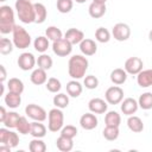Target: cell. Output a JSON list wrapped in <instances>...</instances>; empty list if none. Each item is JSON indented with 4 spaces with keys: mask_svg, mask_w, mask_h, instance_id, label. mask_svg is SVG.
<instances>
[{
    "mask_svg": "<svg viewBox=\"0 0 152 152\" xmlns=\"http://www.w3.org/2000/svg\"><path fill=\"white\" fill-rule=\"evenodd\" d=\"M14 6H15L18 18L21 23H24V24L34 23V20H36L34 4H32L28 0H17Z\"/></svg>",
    "mask_w": 152,
    "mask_h": 152,
    "instance_id": "cell-2",
    "label": "cell"
},
{
    "mask_svg": "<svg viewBox=\"0 0 152 152\" xmlns=\"http://www.w3.org/2000/svg\"><path fill=\"white\" fill-rule=\"evenodd\" d=\"M77 128L72 125H66V126H63V128L61 129V135H64L66 138H71L74 139L76 135H77Z\"/></svg>",
    "mask_w": 152,
    "mask_h": 152,
    "instance_id": "cell-42",
    "label": "cell"
},
{
    "mask_svg": "<svg viewBox=\"0 0 152 152\" xmlns=\"http://www.w3.org/2000/svg\"><path fill=\"white\" fill-rule=\"evenodd\" d=\"M13 42L8 38H1L0 40V53L1 55H10L13 51Z\"/></svg>",
    "mask_w": 152,
    "mask_h": 152,
    "instance_id": "cell-41",
    "label": "cell"
},
{
    "mask_svg": "<svg viewBox=\"0 0 152 152\" xmlns=\"http://www.w3.org/2000/svg\"><path fill=\"white\" fill-rule=\"evenodd\" d=\"M0 71H1V75H0V81H1V83H4L5 82V80H6V69H5V66L1 64L0 65Z\"/></svg>",
    "mask_w": 152,
    "mask_h": 152,
    "instance_id": "cell-46",
    "label": "cell"
},
{
    "mask_svg": "<svg viewBox=\"0 0 152 152\" xmlns=\"http://www.w3.org/2000/svg\"><path fill=\"white\" fill-rule=\"evenodd\" d=\"M127 126L134 133H140V132L144 131L142 120L139 116H135V115H129L128 116V119H127Z\"/></svg>",
    "mask_w": 152,
    "mask_h": 152,
    "instance_id": "cell-21",
    "label": "cell"
},
{
    "mask_svg": "<svg viewBox=\"0 0 152 152\" xmlns=\"http://www.w3.org/2000/svg\"><path fill=\"white\" fill-rule=\"evenodd\" d=\"M13 44L15 48L18 49H26L30 46L31 44V36L28 34V32L19 25H15L14 30H13Z\"/></svg>",
    "mask_w": 152,
    "mask_h": 152,
    "instance_id": "cell-5",
    "label": "cell"
},
{
    "mask_svg": "<svg viewBox=\"0 0 152 152\" xmlns=\"http://www.w3.org/2000/svg\"><path fill=\"white\" fill-rule=\"evenodd\" d=\"M64 38L68 39L72 45H76V44H80V43L84 39V33H83V31H81V30H78V28L71 27V28H69V30L65 32Z\"/></svg>",
    "mask_w": 152,
    "mask_h": 152,
    "instance_id": "cell-17",
    "label": "cell"
},
{
    "mask_svg": "<svg viewBox=\"0 0 152 152\" xmlns=\"http://www.w3.org/2000/svg\"><path fill=\"white\" fill-rule=\"evenodd\" d=\"M88 108L94 114H103L107 112L108 104H107V101L100 97H94L88 102Z\"/></svg>",
    "mask_w": 152,
    "mask_h": 152,
    "instance_id": "cell-12",
    "label": "cell"
},
{
    "mask_svg": "<svg viewBox=\"0 0 152 152\" xmlns=\"http://www.w3.org/2000/svg\"><path fill=\"white\" fill-rule=\"evenodd\" d=\"M28 150L31 152H45L46 151V145L42 140V138H34L30 141Z\"/></svg>",
    "mask_w": 152,
    "mask_h": 152,
    "instance_id": "cell-33",
    "label": "cell"
},
{
    "mask_svg": "<svg viewBox=\"0 0 152 152\" xmlns=\"http://www.w3.org/2000/svg\"><path fill=\"white\" fill-rule=\"evenodd\" d=\"M112 34L118 42H125L131 36V28L125 23H118L112 28Z\"/></svg>",
    "mask_w": 152,
    "mask_h": 152,
    "instance_id": "cell-9",
    "label": "cell"
},
{
    "mask_svg": "<svg viewBox=\"0 0 152 152\" xmlns=\"http://www.w3.org/2000/svg\"><path fill=\"white\" fill-rule=\"evenodd\" d=\"M52 101H53L55 107L61 108V109L66 108L68 104H69V95L63 94V93H58L57 95L53 96V100Z\"/></svg>",
    "mask_w": 152,
    "mask_h": 152,
    "instance_id": "cell-34",
    "label": "cell"
},
{
    "mask_svg": "<svg viewBox=\"0 0 152 152\" xmlns=\"http://www.w3.org/2000/svg\"><path fill=\"white\" fill-rule=\"evenodd\" d=\"M17 129L20 134H28L30 131H31V122L27 121V119L25 116H20L19 121H18V125H17Z\"/></svg>",
    "mask_w": 152,
    "mask_h": 152,
    "instance_id": "cell-38",
    "label": "cell"
},
{
    "mask_svg": "<svg viewBox=\"0 0 152 152\" xmlns=\"http://www.w3.org/2000/svg\"><path fill=\"white\" fill-rule=\"evenodd\" d=\"M36 63H37V59L34 58V56L31 52H23L18 57V66L24 71L32 70L34 68Z\"/></svg>",
    "mask_w": 152,
    "mask_h": 152,
    "instance_id": "cell-11",
    "label": "cell"
},
{
    "mask_svg": "<svg viewBox=\"0 0 152 152\" xmlns=\"http://www.w3.org/2000/svg\"><path fill=\"white\" fill-rule=\"evenodd\" d=\"M142 66H144V62H142L141 58H139V57H129V58L126 59L124 69L129 75H138L142 70Z\"/></svg>",
    "mask_w": 152,
    "mask_h": 152,
    "instance_id": "cell-10",
    "label": "cell"
},
{
    "mask_svg": "<svg viewBox=\"0 0 152 152\" xmlns=\"http://www.w3.org/2000/svg\"><path fill=\"white\" fill-rule=\"evenodd\" d=\"M0 1H1V2H5V1H6V0H0Z\"/></svg>",
    "mask_w": 152,
    "mask_h": 152,
    "instance_id": "cell-52",
    "label": "cell"
},
{
    "mask_svg": "<svg viewBox=\"0 0 152 152\" xmlns=\"http://www.w3.org/2000/svg\"><path fill=\"white\" fill-rule=\"evenodd\" d=\"M56 146L62 152H69L74 147V141L71 138H66L64 135H59L56 140Z\"/></svg>",
    "mask_w": 152,
    "mask_h": 152,
    "instance_id": "cell-25",
    "label": "cell"
},
{
    "mask_svg": "<svg viewBox=\"0 0 152 152\" xmlns=\"http://www.w3.org/2000/svg\"><path fill=\"white\" fill-rule=\"evenodd\" d=\"M93 1H95V2H100V4H106L107 0H93Z\"/></svg>",
    "mask_w": 152,
    "mask_h": 152,
    "instance_id": "cell-49",
    "label": "cell"
},
{
    "mask_svg": "<svg viewBox=\"0 0 152 152\" xmlns=\"http://www.w3.org/2000/svg\"><path fill=\"white\" fill-rule=\"evenodd\" d=\"M19 144V135L15 133V132H10V137H8V140H7V145L11 146L12 148L17 147Z\"/></svg>",
    "mask_w": 152,
    "mask_h": 152,
    "instance_id": "cell-44",
    "label": "cell"
},
{
    "mask_svg": "<svg viewBox=\"0 0 152 152\" xmlns=\"http://www.w3.org/2000/svg\"><path fill=\"white\" fill-rule=\"evenodd\" d=\"M14 27L15 24L13 10L7 5H2L0 7V32L2 34H7L10 32H13Z\"/></svg>",
    "mask_w": 152,
    "mask_h": 152,
    "instance_id": "cell-3",
    "label": "cell"
},
{
    "mask_svg": "<svg viewBox=\"0 0 152 152\" xmlns=\"http://www.w3.org/2000/svg\"><path fill=\"white\" fill-rule=\"evenodd\" d=\"M95 39L100 43H108L110 39V32L104 27H99L95 31Z\"/></svg>",
    "mask_w": 152,
    "mask_h": 152,
    "instance_id": "cell-37",
    "label": "cell"
},
{
    "mask_svg": "<svg viewBox=\"0 0 152 152\" xmlns=\"http://www.w3.org/2000/svg\"><path fill=\"white\" fill-rule=\"evenodd\" d=\"M30 134L33 138H44L46 135V127L42 121H33L31 122V131Z\"/></svg>",
    "mask_w": 152,
    "mask_h": 152,
    "instance_id": "cell-24",
    "label": "cell"
},
{
    "mask_svg": "<svg viewBox=\"0 0 152 152\" xmlns=\"http://www.w3.org/2000/svg\"><path fill=\"white\" fill-rule=\"evenodd\" d=\"M34 13H36V20L34 23L37 24H43L48 17V11L46 7L40 4V2H36L34 4Z\"/></svg>",
    "mask_w": 152,
    "mask_h": 152,
    "instance_id": "cell-26",
    "label": "cell"
},
{
    "mask_svg": "<svg viewBox=\"0 0 152 152\" xmlns=\"http://www.w3.org/2000/svg\"><path fill=\"white\" fill-rule=\"evenodd\" d=\"M30 78H31V82H32L33 84H36V86L44 84V83H46V81H48L46 70H44V69H42V68H37V69H34V70L32 71Z\"/></svg>",
    "mask_w": 152,
    "mask_h": 152,
    "instance_id": "cell-19",
    "label": "cell"
},
{
    "mask_svg": "<svg viewBox=\"0 0 152 152\" xmlns=\"http://www.w3.org/2000/svg\"><path fill=\"white\" fill-rule=\"evenodd\" d=\"M28 1H32V0H28Z\"/></svg>",
    "mask_w": 152,
    "mask_h": 152,
    "instance_id": "cell-53",
    "label": "cell"
},
{
    "mask_svg": "<svg viewBox=\"0 0 152 152\" xmlns=\"http://www.w3.org/2000/svg\"><path fill=\"white\" fill-rule=\"evenodd\" d=\"M74 1H76L77 4H83V2H86L87 0H74Z\"/></svg>",
    "mask_w": 152,
    "mask_h": 152,
    "instance_id": "cell-51",
    "label": "cell"
},
{
    "mask_svg": "<svg viewBox=\"0 0 152 152\" xmlns=\"http://www.w3.org/2000/svg\"><path fill=\"white\" fill-rule=\"evenodd\" d=\"M45 36H46L50 40L55 42V40L61 39L62 36H63V33H62V31H61L58 27H56V26H49V27L45 30Z\"/></svg>",
    "mask_w": 152,
    "mask_h": 152,
    "instance_id": "cell-36",
    "label": "cell"
},
{
    "mask_svg": "<svg viewBox=\"0 0 152 152\" xmlns=\"http://www.w3.org/2000/svg\"><path fill=\"white\" fill-rule=\"evenodd\" d=\"M89 62L88 59L82 55H75L70 57L68 63V72L69 76L72 80H80L86 75V71L88 70Z\"/></svg>",
    "mask_w": 152,
    "mask_h": 152,
    "instance_id": "cell-1",
    "label": "cell"
},
{
    "mask_svg": "<svg viewBox=\"0 0 152 152\" xmlns=\"http://www.w3.org/2000/svg\"><path fill=\"white\" fill-rule=\"evenodd\" d=\"M19 119H20V115L18 113H15V112H8L7 115H6V119H5V121L2 124L7 128H17V125H18Z\"/></svg>",
    "mask_w": 152,
    "mask_h": 152,
    "instance_id": "cell-32",
    "label": "cell"
},
{
    "mask_svg": "<svg viewBox=\"0 0 152 152\" xmlns=\"http://www.w3.org/2000/svg\"><path fill=\"white\" fill-rule=\"evenodd\" d=\"M138 104H139V107H140L141 109H144V110L152 109V93H151V91L142 93V94L139 96Z\"/></svg>",
    "mask_w": 152,
    "mask_h": 152,
    "instance_id": "cell-28",
    "label": "cell"
},
{
    "mask_svg": "<svg viewBox=\"0 0 152 152\" xmlns=\"http://www.w3.org/2000/svg\"><path fill=\"white\" fill-rule=\"evenodd\" d=\"M104 124L106 126H116L119 127L121 124V116L115 110H109L104 116Z\"/></svg>",
    "mask_w": 152,
    "mask_h": 152,
    "instance_id": "cell-27",
    "label": "cell"
},
{
    "mask_svg": "<svg viewBox=\"0 0 152 152\" xmlns=\"http://www.w3.org/2000/svg\"><path fill=\"white\" fill-rule=\"evenodd\" d=\"M88 12L91 18L99 19V18L103 17L106 13V4H100V2L93 1L88 7Z\"/></svg>",
    "mask_w": 152,
    "mask_h": 152,
    "instance_id": "cell-18",
    "label": "cell"
},
{
    "mask_svg": "<svg viewBox=\"0 0 152 152\" xmlns=\"http://www.w3.org/2000/svg\"><path fill=\"white\" fill-rule=\"evenodd\" d=\"M127 80V72L125 69H121V68H116L114 69L112 72H110V81L116 84V86H120V84H124Z\"/></svg>",
    "mask_w": 152,
    "mask_h": 152,
    "instance_id": "cell-20",
    "label": "cell"
},
{
    "mask_svg": "<svg viewBox=\"0 0 152 152\" xmlns=\"http://www.w3.org/2000/svg\"><path fill=\"white\" fill-rule=\"evenodd\" d=\"M82 84L76 80H71L66 83V93L71 97H78L82 94Z\"/></svg>",
    "mask_w": 152,
    "mask_h": 152,
    "instance_id": "cell-22",
    "label": "cell"
},
{
    "mask_svg": "<svg viewBox=\"0 0 152 152\" xmlns=\"http://www.w3.org/2000/svg\"><path fill=\"white\" fill-rule=\"evenodd\" d=\"M97 118L94 113H86L80 118V125L86 131H91L97 126Z\"/></svg>",
    "mask_w": 152,
    "mask_h": 152,
    "instance_id": "cell-13",
    "label": "cell"
},
{
    "mask_svg": "<svg viewBox=\"0 0 152 152\" xmlns=\"http://www.w3.org/2000/svg\"><path fill=\"white\" fill-rule=\"evenodd\" d=\"M119 127L116 126H106L102 134H103V138L108 141H114L119 138Z\"/></svg>",
    "mask_w": 152,
    "mask_h": 152,
    "instance_id": "cell-31",
    "label": "cell"
},
{
    "mask_svg": "<svg viewBox=\"0 0 152 152\" xmlns=\"http://www.w3.org/2000/svg\"><path fill=\"white\" fill-rule=\"evenodd\" d=\"M56 6L61 13H69L72 10L74 0H57Z\"/></svg>",
    "mask_w": 152,
    "mask_h": 152,
    "instance_id": "cell-40",
    "label": "cell"
},
{
    "mask_svg": "<svg viewBox=\"0 0 152 152\" xmlns=\"http://www.w3.org/2000/svg\"><path fill=\"white\" fill-rule=\"evenodd\" d=\"M52 58L46 55V53H42L38 59H37V64H38V68H42L44 70H50L51 66H52Z\"/></svg>",
    "mask_w": 152,
    "mask_h": 152,
    "instance_id": "cell-35",
    "label": "cell"
},
{
    "mask_svg": "<svg viewBox=\"0 0 152 152\" xmlns=\"http://www.w3.org/2000/svg\"><path fill=\"white\" fill-rule=\"evenodd\" d=\"M48 128L50 132H58L64 125V114L61 108H52L48 114Z\"/></svg>",
    "mask_w": 152,
    "mask_h": 152,
    "instance_id": "cell-4",
    "label": "cell"
},
{
    "mask_svg": "<svg viewBox=\"0 0 152 152\" xmlns=\"http://www.w3.org/2000/svg\"><path fill=\"white\" fill-rule=\"evenodd\" d=\"M104 97H106L107 103H109V104H119L124 100V90L119 86L109 87L104 93Z\"/></svg>",
    "mask_w": 152,
    "mask_h": 152,
    "instance_id": "cell-8",
    "label": "cell"
},
{
    "mask_svg": "<svg viewBox=\"0 0 152 152\" xmlns=\"http://www.w3.org/2000/svg\"><path fill=\"white\" fill-rule=\"evenodd\" d=\"M11 146H8V145H4V144H1L0 145V152H11Z\"/></svg>",
    "mask_w": 152,
    "mask_h": 152,
    "instance_id": "cell-48",
    "label": "cell"
},
{
    "mask_svg": "<svg viewBox=\"0 0 152 152\" xmlns=\"http://www.w3.org/2000/svg\"><path fill=\"white\" fill-rule=\"evenodd\" d=\"M137 83L141 88H147L152 86V69L141 70L137 75Z\"/></svg>",
    "mask_w": 152,
    "mask_h": 152,
    "instance_id": "cell-16",
    "label": "cell"
},
{
    "mask_svg": "<svg viewBox=\"0 0 152 152\" xmlns=\"http://www.w3.org/2000/svg\"><path fill=\"white\" fill-rule=\"evenodd\" d=\"M25 113L28 118H31L34 121H45L48 118V114L45 112V109L38 104L34 103H30L25 107Z\"/></svg>",
    "mask_w": 152,
    "mask_h": 152,
    "instance_id": "cell-7",
    "label": "cell"
},
{
    "mask_svg": "<svg viewBox=\"0 0 152 152\" xmlns=\"http://www.w3.org/2000/svg\"><path fill=\"white\" fill-rule=\"evenodd\" d=\"M21 94H18V93H13V91H10L5 95V103L7 107L10 108H18L21 103Z\"/></svg>",
    "mask_w": 152,
    "mask_h": 152,
    "instance_id": "cell-23",
    "label": "cell"
},
{
    "mask_svg": "<svg viewBox=\"0 0 152 152\" xmlns=\"http://www.w3.org/2000/svg\"><path fill=\"white\" fill-rule=\"evenodd\" d=\"M7 113H8V112H6L5 107H1V108H0V122H1V124H2L4 121H5V119H6V115H7Z\"/></svg>",
    "mask_w": 152,
    "mask_h": 152,
    "instance_id": "cell-47",
    "label": "cell"
},
{
    "mask_svg": "<svg viewBox=\"0 0 152 152\" xmlns=\"http://www.w3.org/2000/svg\"><path fill=\"white\" fill-rule=\"evenodd\" d=\"M80 50L84 56H93L96 53L97 51V45L93 39L89 38H84L81 43H80Z\"/></svg>",
    "mask_w": 152,
    "mask_h": 152,
    "instance_id": "cell-15",
    "label": "cell"
},
{
    "mask_svg": "<svg viewBox=\"0 0 152 152\" xmlns=\"http://www.w3.org/2000/svg\"><path fill=\"white\" fill-rule=\"evenodd\" d=\"M83 84L86 86L87 89H96L99 86V80L94 75H88L83 80Z\"/></svg>",
    "mask_w": 152,
    "mask_h": 152,
    "instance_id": "cell-43",
    "label": "cell"
},
{
    "mask_svg": "<svg viewBox=\"0 0 152 152\" xmlns=\"http://www.w3.org/2000/svg\"><path fill=\"white\" fill-rule=\"evenodd\" d=\"M139 108L138 101L134 100L133 97H127L124 101H121V112L125 115H133Z\"/></svg>",
    "mask_w": 152,
    "mask_h": 152,
    "instance_id": "cell-14",
    "label": "cell"
},
{
    "mask_svg": "<svg viewBox=\"0 0 152 152\" xmlns=\"http://www.w3.org/2000/svg\"><path fill=\"white\" fill-rule=\"evenodd\" d=\"M148 39H150V40L152 42V30H151V31L148 32Z\"/></svg>",
    "mask_w": 152,
    "mask_h": 152,
    "instance_id": "cell-50",
    "label": "cell"
},
{
    "mask_svg": "<svg viewBox=\"0 0 152 152\" xmlns=\"http://www.w3.org/2000/svg\"><path fill=\"white\" fill-rule=\"evenodd\" d=\"M62 88V84H61V81L56 77H50L48 81H46V89L50 91V93H55L57 94Z\"/></svg>",
    "mask_w": 152,
    "mask_h": 152,
    "instance_id": "cell-39",
    "label": "cell"
},
{
    "mask_svg": "<svg viewBox=\"0 0 152 152\" xmlns=\"http://www.w3.org/2000/svg\"><path fill=\"white\" fill-rule=\"evenodd\" d=\"M7 88L10 91H13V93H18V94H21L24 91V83L21 80L17 78V77H12L8 80L7 82Z\"/></svg>",
    "mask_w": 152,
    "mask_h": 152,
    "instance_id": "cell-30",
    "label": "cell"
},
{
    "mask_svg": "<svg viewBox=\"0 0 152 152\" xmlns=\"http://www.w3.org/2000/svg\"><path fill=\"white\" fill-rule=\"evenodd\" d=\"M10 129H7V127H4V128H0V142L4 144V145H7V140H8V137H10Z\"/></svg>",
    "mask_w": 152,
    "mask_h": 152,
    "instance_id": "cell-45",
    "label": "cell"
},
{
    "mask_svg": "<svg viewBox=\"0 0 152 152\" xmlns=\"http://www.w3.org/2000/svg\"><path fill=\"white\" fill-rule=\"evenodd\" d=\"M52 51L55 55H57L59 57H66L72 51V44L68 39L61 38L52 43Z\"/></svg>",
    "mask_w": 152,
    "mask_h": 152,
    "instance_id": "cell-6",
    "label": "cell"
},
{
    "mask_svg": "<svg viewBox=\"0 0 152 152\" xmlns=\"http://www.w3.org/2000/svg\"><path fill=\"white\" fill-rule=\"evenodd\" d=\"M33 46H34V50L40 52V53H44L48 49H49V38L46 36H39L34 39L33 42Z\"/></svg>",
    "mask_w": 152,
    "mask_h": 152,
    "instance_id": "cell-29",
    "label": "cell"
}]
</instances>
